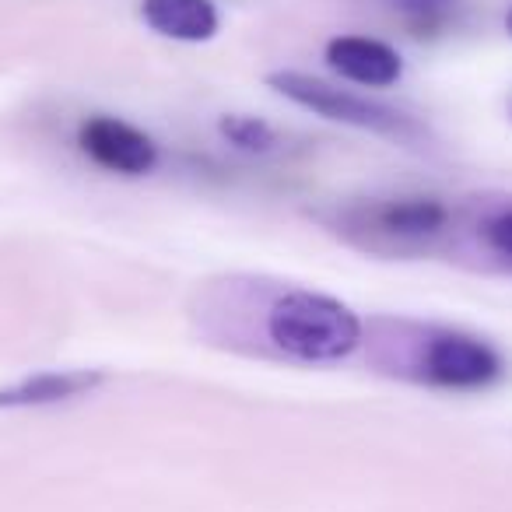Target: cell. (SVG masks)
Instances as JSON below:
<instances>
[{"label":"cell","instance_id":"6da1fadb","mask_svg":"<svg viewBox=\"0 0 512 512\" xmlns=\"http://www.w3.org/2000/svg\"><path fill=\"white\" fill-rule=\"evenodd\" d=\"M267 337L299 362H341L362 341V323L344 302L295 288L271 306Z\"/></svg>","mask_w":512,"mask_h":512},{"label":"cell","instance_id":"7a4b0ae2","mask_svg":"<svg viewBox=\"0 0 512 512\" xmlns=\"http://www.w3.org/2000/svg\"><path fill=\"white\" fill-rule=\"evenodd\" d=\"M267 85L278 95H285L288 102L309 109L316 116H327L334 123H344V127H358L369 130L376 137H386V141L397 144H425L428 130L421 127L414 116L400 113V109L386 106L379 99H365V95H355L348 88H334L320 78H309V74H271Z\"/></svg>","mask_w":512,"mask_h":512},{"label":"cell","instance_id":"3957f363","mask_svg":"<svg viewBox=\"0 0 512 512\" xmlns=\"http://www.w3.org/2000/svg\"><path fill=\"white\" fill-rule=\"evenodd\" d=\"M418 369L421 379L442 386V390H484V386L502 379L505 365L491 344L470 334L442 330V334L428 337Z\"/></svg>","mask_w":512,"mask_h":512},{"label":"cell","instance_id":"277c9868","mask_svg":"<svg viewBox=\"0 0 512 512\" xmlns=\"http://www.w3.org/2000/svg\"><path fill=\"white\" fill-rule=\"evenodd\" d=\"M78 144L95 165H102L109 172H120V176H144L158 162L155 141L144 130L116 120V116H92L81 127Z\"/></svg>","mask_w":512,"mask_h":512},{"label":"cell","instance_id":"5b68a950","mask_svg":"<svg viewBox=\"0 0 512 512\" xmlns=\"http://www.w3.org/2000/svg\"><path fill=\"white\" fill-rule=\"evenodd\" d=\"M362 228H372L376 235L393 242H425L446 232L449 225V207L435 197H400L383 200L362 211Z\"/></svg>","mask_w":512,"mask_h":512},{"label":"cell","instance_id":"8992f818","mask_svg":"<svg viewBox=\"0 0 512 512\" xmlns=\"http://www.w3.org/2000/svg\"><path fill=\"white\" fill-rule=\"evenodd\" d=\"M327 64L341 78L365 88H390L404 74V60L393 46L365 36H337L327 43Z\"/></svg>","mask_w":512,"mask_h":512},{"label":"cell","instance_id":"52a82bcc","mask_svg":"<svg viewBox=\"0 0 512 512\" xmlns=\"http://www.w3.org/2000/svg\"><path fill=\"white\" fill-rule=\"evenodd\" d=\"M106 383V372L95 369H67V372H39L22 383L0 386V407H46L64 400L85 397Z\"/></svg>","mask_w":512,"mask_h":512},{"label":"cell","instance_id":"ba28073f","mask_svg":"<svg viewBox=\"0 0 512 512\" xmlns=\"http://www.w3.org/2000/svg\"><path fill=\"white\" fill-rule=\"evenodd\" d=\"M141 15L148 29L179 43H207L218 32V11L207 0H144Z\"/></svg>","mask_w":512,"mask_h":512},{"label":"cell","instance_id":"9c48e42d","mask_svg":"<svg viewBox=\"0 0 512 512\" xmlns=\"http://www.w3.org/2000/svg\"><path fill=\"white\" fill-rule=\"evenodd\" d=\"M390 4L404 15L414 36H435L439 29H446L456 8V0H390Z\"/></svg>","mask_w":512,"mask_h":512},{"label":"cell","instance_id":"30bf717a","mask_svg":"<svg viewBox=\"0 0 512 512\" xmlns=\"http://www.w3.org/2000/svg\"><path fill=\"white\" fill-rule=\"evenodd\" d=\"M218 130L228 137V144L242 151H271L274 148V130L267 127L264 120H256V116H225L218 123Z\"/></svg>","mask_w":512,"mask_h":512},{"label":"cell","instance_id":"8fae6325","mask_svg":"<svg viewBox=\"0 0 512 512\" xmlns=\"http://www.w3.org/2000/svg\"><path fill=\"white\" fill-rule=\"evenodd\" d=\"M484 242L491 246V253L502 256L505 264L512 267V207H505L495 218H488V225H484Z\"/></svg>","mask_w":512,"mask_h":512},{"label":"cell","instance_id":"7c38bea8","mask_svg":"<svg viewBox=\"0 0 512 512\" xmlns=\"http://www.w3.org/2000/svg\"><path fill=\"white\" fill-rule=\"evenodd\" d=\"M505 29H509V36H512V11H509V18H505Z\"/></svg>","mask_w":512,"mask_h":512}]
</instances>
